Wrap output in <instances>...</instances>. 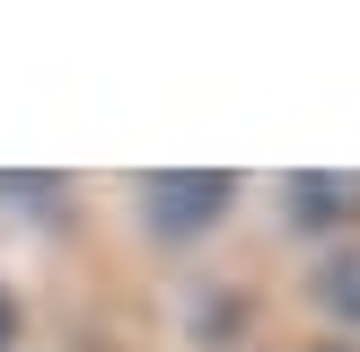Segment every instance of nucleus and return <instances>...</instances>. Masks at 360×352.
<instances>
[{"instance_id": "5", "label": "nucleus", "mask_w": 360, "mask_h": 352, "mask_svg": "<svg viewBox=\"0 0 360 352\" xmlns=\"http://www.w3.org/2000/svg\"><path fill=\"white\" fill-rule=\"evenodd\" d=\"M185 334L202 352H238L246 334H255V299H246L238 282H202V291L185 299Z\"/></svg>"}, {"instance_id": "4", "label": "nucleus", "mask_w": 360, "mask_h": 352, "mask_svg": "<svg viewBox=\"0 0 360 352\" xmlns=\"http://www.w3.org/2000/svg\"><path fill=\"white\" fill-rule=\"evenodd\" d=\"M308 308L326 317V326H343V344L360 334V238L326 246V256L308 264Z\"/></svg>"}, {"instance_id": "7", "label": "nucleus", "mask_w": 360, "mask_h": 352, "mask_svg": "<svg viewBox=\"0 0 360 352\" xmlns=\"http://www.w3.org/2000/svg\"><path fill=\"white\" fill-rule=\"evenodd\" d=\"M299 352H360V344H343V334H316V344H299Z\"/></svg>"}, {"instance_id": "6", "label": "nucleus", "mask_w": 360, "mask_h": 352, "mask_svg": "<svg viewBox=\"0 0 360 352\" xmlns=\"http://www.w3.org/2000/svg\"><path fill=\"white\" fill-rule=\"evenodd\" d=\"M18 344H27V299L0 282V352H18Z\"/></svg>"}, {"instance_id": "2", "label": "nucleus", "mask_w": 360, "mask_h": 352, "mask_svg": "<svg viewBox=\"0 0 360 352\" xmlns=\"http://www.w3.org/2000/svg\"><path fill=\"white\" fill-rule=\"evenodd\" d=\"M273 194L299 238H326V246L360 238V168H290Z\"/></svg>"}, {"instance_id": "3", "label": "nucleus", "mask_w": 360, "mask_h": 352, "mask_svg": "<svg viewBox=\"0 0 360 352\" xmlns=\"http://www.w3.org/2000/svg\"><path fill=\"white\" fill-rule=\"evenodd\" d=\"M0 211L9 220H35V229H62L79 211V176H62V168H0Z\"/></svg>"}, {"instance_id": "1", "label": "nucleus", "mask_w": 360, "mask_h": 352, "mask_svg": "<svg viewBox=\"0 0 360 352\" xmlns=\"http://www.w3.org/2000/svg\"><path fill=\"white\" fill-rule=\"evenodd\" d=\"M238 168H150L132 176V220L158 246H202L238 220Z\"/></svg>"}]
</instances>
